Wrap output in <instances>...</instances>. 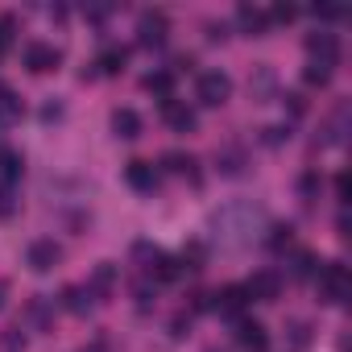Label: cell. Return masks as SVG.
Wrapping results in <instances>:
<instances>
[{
	"instance_id": "6da1fadb",
	"label": "cell",
	"mask_w": 352,
	"mask_h": 352,
	"mask_svg": "<svg viewBox=\"0 0 352 352\" xmlns=\"http://www.w3.org/2000/svg\"><path fill=\"white\" fill-rule=\"evenodd\" d=\"M212 228L228 249H245L257 236V228H265V212L253 204H228L212 216Z\"/></svg>"
},
{
	"instance_id": "7a4b0ae2",
	"label": "cell",
	"mask_w": 352,
	"mask_h": 352,
	"mask_svg": "<svg viewBox=\"0 0 352 352\" xmlns=\"http://www.w3.org/2000/svg\"><path fill=\"white\" fill-rule=\"evenodd\" d=\"M315 274H319V298H323V302H331V307L348 302V290H352V282H348V270H344V261H323Z\"/></svg>"
},
{
	"instance_id": "3957f363",
	"label": "cell",
	"mask_w": 352,
	"mask_h": 352,
	"mask_svg": "<svg viewBox=\"0 0 352 352\" xmlns=\"http://www.w3.org/2000/svg\"><path fill=\"white\" fill-rule=\"evenodd\" d=\"M58 261H63V245H58L54 236H38V241L25 249V265H30L34 274H50Z\"/></svg>"
},
{
	"instance_id": "277c9868",
	"label": "cell",
	"mask_w": 352,
	"mask_h": 352,
	"mask_svg": "<svg viewBox=\"0 0 352 352\" xmlns=\"http://www.w3.org/2000/svg\"><path fill=\"white\" fill-rule=\"evenodd\" d=\"M199 104H208V108H220V104H228V96H232V79L224 75V71H204L199 75Z\"/></svg>"
},
{
	"instance_id": "5b68a950",
	"label": "cell",
	"mask_w": 352,
	"mask_h": 352,
	"mask_svg": "<svg viewBox=\"0 0 352 352\" xmlns=\"http://www.w3.org/2000/svg\"><path fill=\"white\" fill-rule=\"evenodd\" d=\"M166 34H170V17H166L162 9H145V13L137 17V42H141V46H162Z\"/></svg>"
},
{
	"instance_id": "8992f818",
	"label": "cell",
	"mask_w": 352,
	"mask_h": 352,
	"mask_svg": "<svg viewBox=\"0 0 352 352\" xmlns=\"http://www.w3.org/2000/svg\"><path fill=\"white\" fill-rule=\"evenodd\" d=\"M208 307H212V311H220V315H228V319H245L249 294H245V286H224V290L208 294Z\"/></svg>"
},
{
	"instance_id": "52a82bcc",
	"label": "cell",
	"mask_w": 352,
	"mask_h": 352,
	"mask_svg": "<svg viewBox=\"0 0 352 352\" xmlns=\"http://www.w3.org/2000/svg\"><path fill=\"white\" fill-rule=\"evenodd\" d=\"M245 294H249V302L257 298V302H274L278 294H282V274L278 270H257L249 282H245Z\"/></svg>"
},
{
	"instance_id": "ba28073f",
	"label": "cell",
	"mask_w": 352,
	"mask_h": 352,
	"mask_svg": "<svg viewBox=\"0 0 352 352\" xmlns=\"http://www.w3.org/2000/svg\"><path fill=\"white\" fill-rule=\"evenodd\" d=\"M58 63H63V50L50 46V42H30V46H25V67H30L34 75L58 71Z\"/></svg>"
},
{
	"instance_id": "9c48e42d",
	"label": "cell",
	"mask_w": 352,
	"mask_h": 352,
	"mask_svg": "<svg viewBox=\"0 0 352 352\" xmlns=\"http://www.w3.org/2000/svg\"><path fill=\"white\" fill-rule=\"evenodd\" d=\"M307 54H311L315 63L336 67V63H340V38L327 34V30H315V34H307Z\"/></svg>"
},
{
	"instance_id": "30bf717a",
	"label": "cell",
	"mask_w": 352,
	"mask_h": 352,
	"mask_svg": "<svg viewBox=\"0 0 352 352\" xmlns=\"http://www.w3.org/2000/svg\"><path fill=\"white\" fill-rule=\"evenodd\" d=\"M124 179H129V187L133 191H141V195H153L157 191V170H153V162H129L124 166Z\"/></svg>"
},
{
	"instance_id": "8fae6325",
	"label": "cell",
	"mask_w": 352,
	"mask_h": 352,
	"mask_svg": "<svg viewBox=\"0 0 352 352\" xmlns=\"http://www.w3.org/2000/svg\"><path fill=\"white\" fill-rule=\"evenodd\" d=\"M236 344L245 352H265L270 348V331L257 319H236Z\"/></svg>"
},
{
	"instance_id": "7c38bea8",
	"label": "cell",
	"mask_w": 352,
	"mask_h": 352,
	"mask_svg": "<svg viewBox=\"0 0 352 352\" xmlns=\"http://www.w3.org/2000/svg\"><path fill=\"white\" fill-rule=\"evenodd\" d=\"M162 120H166L174 133H191V129H195V112H191L183 100H174V96L162 100Z\"/></svg>"
},
{
	"instance_id": "4fadbf2b",
	"label": "cell",
	"mask_w": 352,
	"mask_h": 352,
	"mask_svg": "<svg viewBox=\"0 0 352 352\" xmlns=\"http://www.w3.org/2000/svg\"><path fill=\"white\" fill-rule=\"evenodd\" d=\"M236 25H241L249 38H261V34L270 30V17H265V9H257V5H241V9H236Z\"/></svg>"
},
{
	"instance_id": "5bb4252c",
	"label": "cell",
	"mask_w": 352,
	"mask_h": 352,
	"mask_svg": "<svg viewBox=\"0 0 352 352\" xmlns=\"http://www.w3.org/2000/svg\"><path fill=\"white\" fill-rule=\"evenodd\" d=\"M124 63H129V50H124V46H104V50H100V58L91 63V67H96L91 75H120V71H124Z\"/></svg>"
},
{
	"instance_id": "9a60e30c",
	"label": "cell",
	"mask_w": 352,
	"mask_h": 352,
	"mask_svg": "<svg viewBox=\"0 0 352 352\" xmlns=\"http://www.w3.org/2000/svg\"><path fill=\"white\" fill-rule=\"evenodd\" d=\"M149 274H153L157 282H179V278H183V261H179V257H166V253L157 249V253L149 257Z\"/></svg>"
},
{
	"instance_id": "2e32d148",
	"label": "cell",
	"mask_w": 352,
	"mask_h": 352,
	"mask_svg": "<svg viewBox=\"0 0 352 352\" xmlns=\"http://www.w3.org/2000/svg\"><path fill=\"white\" fill-rule=\"evenodd\" d=\"M112 133H116L120 141L141 137V116H137L133 108H116V112H112Z\"/></svg>"
},
{
	"instance_id": "e0dca14e",
	"label": "cell",
	"mask_w": 352,
	"mask_h": 352,
	"mask_svg": "<svg viewBox=\"0 0 352 352\" xmlns=\"http://www.w3.org/2000/svg\"><path fill=\"white\" fill-rule=\"evenodd\" d=\"M63 307H67L71 315H87V311L96 307V294H91L87 286H67V290H63Z\"/></svg>"
},
{
	"instance_id": "ac0fdd59",
	"label": "cell",
	"mask_w": 352,
	"mask_h": 352,
	"mask_svg": "<svg viewBox=\"0 0 352 352\" xmlns=\"http://www.w3.org/2000/svg\"><path fill=\"white\" fill-rule=\"evenodd\" d=\"M162 166H166L170 174H183V179L199 183V170H195V157H191V153H179V149H170V153L162 157Z\"/></svg>"
},
{
	"instance_id": "d6986e66",
	"label": "cell",
	"mask_w": 352,
	"mask_h": 352,
	"mask_svg": "<svg viewBox=\"0 0 352 352\" xmlns=\"http://www.w3.org/2000/svg\"><path fill=\"white\" fill-rule=\"evenodd\" d=\"M21 170H25V157H21L17 149H0V183L13 187V183L21 179Z\"/></svg>"
},
{
	"instance_id": "ffe728a7",
	"label": "cell",
	"mask_w": 352,
	"mask_h": 352,
	"mask_svg": "<svg viewBox=\"0 0 352 352\" xmlns=\"http://www.w3.org/2000/svg\"><path fill=\"white\" fill-rule=\"evenodd\" d=\"M141 87H145L149 96H157V100H170V91H174V75H170V71H149V75L141 79Z\"/></svg>"
},
{
	"instance_id": "44dd1931",
	"label": "cell",
	"mask_w": 352,
	"mask_h": 352,
	"mask_svg": "<svg viewBox=\"0 0 352 352\" xmlns=\"http://www.w3.org/2000/svg\"><path fill=\"white\" fill-rule=\"evenodd\" d=\"M344 120H348V104H336V112H331L327 124H323V141H327V145H340V141H344Z\"/></svg>"
},
{
	"instance_id": "7402d4cb",
	"label": "cell",
	"mask_w": 352,
	"mask_h": 352,
	"mask_svg": "<svg viewBox=\"0 0 352 352\" xmlns=\"http://www.w3.org/2000/svg\"><path fill=\"white\" fill-rule=\"evenodd\" d=\"M112 282H116V265H108V261H104V265H96V274H91L87 290L100 298V294H108V290H112Z\"/></svg>"
},
{
	"instance_id": "603a6c76",
	"label": "cell",
	"mask_w": 352,
	"mask_h": 352,
	"mask_svg": "<svg viewBox=\"0 0 352 352\" xmlns=\"http://www.w3.org/2000/svg\"><path fill=\"white\" fill-rule=\"evenodd\" d=\"M331 71H336V67H327V63H315V58H311V63L302 67V83H311V87H327V83H331Z\"/></svg>"
},
{
	"instance_id": "cb8c5ba5",
	"label": "cell",
	"mask_w": 352,
	"mask_h": 352,
	"mask_svg": "<svg viewBox=\"0 0 352 352\" xmlns=\"http://www.w3.org/2000/svg\"><path fill=\"white\" fill-rule=\"evenodd\" d=\"M216 162H220L224 174H241V170H245V153H241L236 145H224V149L216 153Z\"/></svg>"
},
{
	"instance_id": "d4e9b609",
	"label": "cell",
	"mask_w": 352,
	"mask_h": 352,
	"mask_svg": "<svg viewBox=\"0 0 352 352\" xmlns=\"http://www.w3.org/2000/svg\"><path fill=\"white\" fill-rule=\"evenodd\" d=\"M249 91H253V100H265L274 91V71L270 67H257V75L249 79Z\"/></svg>"
},
{
	"instance_id": "484cf974",
	"label": "cell",
	"mask_w": 352,
	"mask_h": 352,
	"mask_svg": "<svg viewBox=\"0 0 352 352\" xmlns=\"http://www.w3.org/2000/svg\"><path fill=\"white\" fill-rule=\"evenodd\" d=\"M0 116H5V120H17L21 116V100L9 87H0Z\"/></svg>"
},
{
	"instance_id": "4316f807",
	"label": "cell",
	"mask_w": 352,
	"mask_h": 352,
	"mask_svg": "<svg viewBox=\"0 0 352 352\" xmlns=\"http://www.w3.org/2000/svg\"><path fill=\"white\" fill-rule=\"evenodd\" d=\"M0 352H25V336H21V327L0 331Z\"/></svg>"
},
{
	"instance_id": "83f0119b",
	"label": "cell",
	"mask_w": 352,
	"mask_h": 352,
	"mask_svg": "<svg viewBox=\"0 0 352 352\" xmlns=\"http://www.w3.org/2000/svg\"><path fill=\"white\" fill-rule=\"evenodd\" d=\"M290 245H294V228H290V224H286V228H282V224H278V228H270V249H278V253H282V249H290Z\"/></svg>"
},
{
	"instance_id": "f1b7e54d",
	"label": "cell",
	"mask_w": 352,
	"mask_h": 352,
	"mask_svg": "<svg viewBox=\"0 0 352 352\" xmlns=\"http://www.w3.org/2000/svg\"><path fill=\"white\" fill-rule=\"evenodd\" d=\"M307 344H311V327H307V323H290V344H286V348H290V352H302Z\"/></svg>"
},
{
	"instance_id": "f546056e",
	"label": "cell",
	"mask_w": 352,
	"mask_h": 352,
	"mask_svg": "<svg viewBox=\"0 0 352 352\" xmlns=\"http://www.w3.org/2000/svg\"><path fill=\"white\" fill-rule=\"evenodd\" d=\"M315 270H319V265H315V257H311V253H294V265H290V274H294V278H311Z\"/></svg>"
},
{
	"instance_id": "4dcf8cb0",
	"label": "cell",
	"mask_w": 352,
	"mask_h": 352,
	"mask_svg": "<svg viewBox=\"0 0 352 352\" xmlns=\"http://www.w3.org/2000/svg\"><path fill=\"white\" fill-rule=\"evenodd\" d=\"M30 319H34L38 327H46V323H50V298H34V302H30Z\"/></svg>"
},
{
	"instance_id": "1f68e13d",
	"label": "cell",
	"mask_w": 352,
	"mask_h": 352,
	"mask_svg": "<svg viewBox=\"0 0 352 352\" xmlns=\"http://www.w3.org/2000/svg\"><path fill=\"white\" fill-rule=\"evenodd\" d=\"M265 17H270V21H282V25H290V21L298 17V9H294V5H274Z\"/></svg>"
},
{
	"instance_id": "d6a6232c",
	"label": "cell",
	"mask_w": 352,
	"mask_h": 352,
	"mask_svg": "<svg viewBox=\"0 0 352 352\" xmlns=\"http://www.w3.org/2000/svg\"><path fill=\"white\" fill-rule=\"evenodd\" d=\"M17 212V199H13V187H5V183H0V220H5V216H13Z\"/></svg>"
},
{
	"instance_id": "836d02e7",
	"label": "cell",
	"mask_w": 352,
	"mask_h": 352,
	"mask_svg": "<svg viewBox=\"0 0 352 352\" xmlns=\"http://www.w3.org/2000/svg\"><path fill=\"white\" fill-rule=\"evenodd\" d=\"M13 46V17H0V54Z\"/></svg>"
},
{
	"instance_id": "e575fe53",
	"label": "cell",
	"mask_w": 352,
	"mask_h": 352,
	"mask_svg": "<svg viewBox=\"0 0 352 352\" xmlns=\"http://www.w3.org/2000/svg\"><path fill=\"white\" fill-rule=\"evenodd\" d=\"M315 17H323V21H340V17H344V9H336V5H319V9H315Z\"/></svg>"
},
{
	"instance_id": "d590c367",
	"label": "cell",
	"mask_w": 352,
	"mask_h": 352,
	"mask_svg": "<svg viewBox=\"0 0 352 352\" xmlns=\"http://www.w3.org/2000/svg\"><path fill=\"white\" fill-rule=\"evenodd\" d=\"M286 108H290L294 116H302V112H307V104H302V96H298V91H290V96H286Z\"/></svg>"
},
{
	"instance_id": "8d00e7d4",
	"label": "cell",
	"mask_w": 352,
	"mask_h": 352,
	"mask_svg": "<svg viewBox=\"0 0 352 352\" xmlns=\"http://www.w3.org/2000/svg\"><path fill=\"white\" fill-rule=\"evenodd\" d=\"M286 137H290V133H286V129H265V141H270V145H282V141H286Z\"/></svg>"
},
{
	"instance_id": "74e56055",
	"label": "cell",
	"mask_w": 352,
	"mask_h": 352,
	"mask_svg": "<svg viewBox=\"0 0 352 352\" xmlns=\"http://www.w3.org/2000/svg\"><path fill=\"white\" fill-rule=\"evenodd\" d=\"M208 38H212V42H224V38H228V30H224V25H208Z\"/></svg>"
},
{
	"instance_id": "f35d334b",
	"label": "cell",
	"mask_w": 352,
	"mask_h": 352,
	"mask_svg": "<svg viewBox=\"0 0 352 352\" xmlns=\"http://www.w3.org/2000/svg\"><path fill=\"white\" fill-rule=\"evenodd\" d=\"M42 116H46V120H54V116H63V104H46V108H42Z\"/></svg>"
},
{
	"instance_id": "ab89813d",
	"label": "cell",
	"mask_w": 352,
	"mask_h": 352,
	"mask_svg": "<svg viewBox=\"0 0 352 352\" xmlns=\"http://www.w3.org/2000/svg\"><path fill=\"white\" fill-rule=\"evenodd\" d=\"M5 294H9V282H5V278H0V307H5Z\"/></svg>"
}]
</instances>
